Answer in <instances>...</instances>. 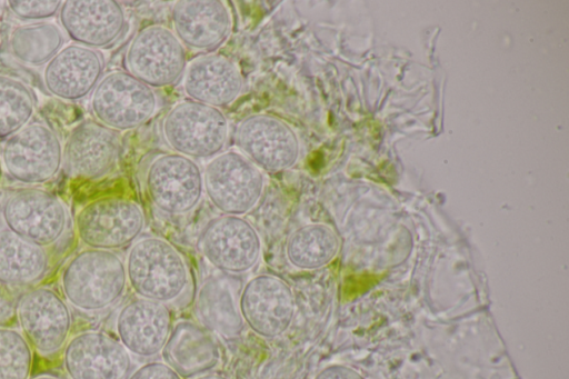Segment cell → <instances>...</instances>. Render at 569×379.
<instances>
[{"label": "cell", "mask_w": 569, "mask_h": 379, "mask_svg": "<svg viewBox=\"0 0 569 379\" xmlns=\"http://www.w3.org/2000/svg\"><path fill=\"white\" fill-rule=\"evenodd\" d=\"M60 283L73 307L88 312L104 310L126 292V265L113 251L87 248L66 263Z\"/></svg>", "instance_id": "1"}, {"label": "cell", "mask_w": 569, "mask_h": 379, "mask_svg": "<svg viewBox=\"0 0 569 379\" xmlns=\"http://www.w3.org/2000/svg\"><path fill=\"white\" fill-rule=\"evenodd\" d=\"M124 265L130 288L143 299L172 302L189 286V271L183 257L173 245L159 237L136 241Z\"/></svg>", "instance_id": "2"}, {"label": "cell", "mask_w": 569, "mask_h": 379, "mask_svg": "<svg viewBox=\"0 0 569 379\" xmlns=\"http://www.w3.org/2000/svg\"><path fill=\"white\" fill-rule=\"evenodd\" d=\"M162 132L176 153L191 159L213 158L227 143L229 124L219 108L187 99L168 111Z\"/></svg>", "instance_id": "3"}, {"label": "cell", "mask_w": 569, "mask_h": 379, "mask_svg": "<svg viewBox=\"0 0 569 379\" xmlns=\"http://www.w3.org/2000/svg\"><path fill=\"white\" fill-rule=\"evenodd\" d=\"M266 186L263 171L240 151L221 152L206 164L203 188L223 215L243 216L260 201Z\"/></svg>", "instance_id": "4"}, {"label": "cell", "mask_w": 569, "mask_h": 379, "mask_svg": "<svg viewBox=\"0 0 569 379\" xmlns=\"http://www.w3.org/2000/svg\"><path fill=\"white\" fill-rule=\"evenodd\" d=\"M144 223L141 207L118 196L89 201L74 218L78 239L87 248L110 251L131 245L143 231Z\"/></svg>", "instance_id": "5"}, {"label": "cell", "mask_w": 569, "mask_h": 379, "mask_svg": "<svg viewBox=\"0 0 569 379\" xmlns=\"http://www.w3.org/2000/svg\"><path fill=\"white\" fill-rule=\"evenodd\" d=\"M91 110L100 123L119 132L139 128L157 110L154 90L128 71L103 76L91 94Z\"/></svg>", "instance_id": "6"}, {"label": "cell", "mask_w": 569, "mask_h": 379, "mask_svg": "<svg viewBox=\"0 0 569 379\" xmlns=\"http://www.w3.org/2000/svg\"><path fill=\"white\" fill-rule=\"evenodd\" d=\"M124 62L130 74L152 89L176 84L188 64L186 47L162 24L139 30L130 41Z\"/></svg>", "instance_id": "7"}, {"label": "cell", "mask_w": 569, "mask_h": 379, "mask_svg": "<svg viewBox=\"0 0 569 379\" xmlns=\"http://www.w3.org/2000/svg\"><path fill=\"white\" fill-rule=\"evenodd\" d=\"M198 248L216 269L240 275L258 263L262 242L257 229L242 216L222 215L202 228Z\"/></svg>", "instance_id": "8"}, {"label": "cell", "mask_w": 569, "mask_h": 379, "mask_svg": "<svg viewBox=\"0 0 569 379\" xmlns=\"http://www.w3.org/2000/svg\"><path fill=\"white\" fill-rule=\"evenodd\" d=\"M6 228L40 247L56 243L68 227V212L53 193L39 188H21L2 206Z\"/></svg>", "instance_id": "9"}, {"label": "cell", "mask_w": 569, "mask_h": 379, "mask_svg": "<svg viewBox=\"0 0 569 379\" xmlns=\"http://www.w3.org/2000/svg\"><path fill=\"white\" fill-rule=\"evenodd\" d=\"M62 144L47 124L31 122L6 139L2 161L14 180L27 184L44 183L62 166Z\"/></svg>", "instance_id": "10"}, {"label": "cell", "mask_w": 569, "mask_h": 379, "mask_svg": "<svg viewBox=\"0 0 569 379\" xmlns=\"http://www.w3.org/2000/svg\"><path fill=\"white\" fill-rule=\"evenodd\" d=\"M146 188L160 211L180 216L192 211L201 201L203 171L191 158L171 152L158 156L148 167Z\"/></svg>", "instance_id": "11"}, {"label": "cell", "mask_w": 569, "mask_h": 379, "mask_svg": "<svg viewBox=\"0 0 569 379\" xmlns=\"http://www.w3.org/2000/svg\"><path fill=\"white\" fill-rule=\"evenodd\" d=\"M238 308L251 331L271 339L280 337L291 327L296 300L291 287L284 280L270 273H259L243 286Z\"/></svg>", "instance_id": "12"}, {"label": "cell", "mask_w": 569, "mask_h": 379, "mask_svg": "<svg viewBox=\"0 0 569 379\" xmlns=\"http://www.w3.org/2000/svg\"><path fill=\"white\" fill-rule=\"evenodd\" d=\"M17 319L21 333L41 356L60 351L69 340L72 318L64 299L53 289L38 287L18 301Z\"/></svg>", "instance_id": "13"}, {"label": "cell", "mask_w": 569, "mask_h": 379, "mask_svg": "<svg viewBox=\"0 0 569 379\" xmlns=\"http://www.w3.org/2000/svg\"><path fill=\"white\" fill-rule=\"evenodd\" d=\"M236 141L241 153L262 171H284L299 160L297 133L289 123L273 114L246 117L237 128Z\"/></svg>", "instance_id": "14"}, {"label": "cell", "mask_w": 569, "mask_h": 379, "mask_svg": "<svg viewBox=\"0 0 569 379\" xmlns=\"http://www.w3.org/2000/svg\"><path fill=\"white\" fill-rule=\"evenodd\" d=\"M131 366L129 351L102 331L79 332L63 347V367L70 379H127Z\"/></svg>", "instance_id": "15"}, {"label": "cell", "mask_w": 569, "mask_h": 379, "mask_svg": "<svg viewBox=\"0 0 569 379\" xmlns=\"http://www.w3.org/2000/svg\"><path fill=\"white\" fill-rule=\"evenodd\" d=\"M120 151L119 132L97 120H84L70 132L62 149V164L73 177L94 180L114 168Z\"/></svg>", "instance_id": "16"}, {"label": "cell", "mask_w": 569, "mask_h": 379, "mask_svg": "<svg viewBox=\"0 0 569 379\" xmlns=\"http://www.w3.org/2000/svg\"><path fill=\"white\" fill-rule=\"evenodd\" d=\"M59 16L67 34L92 49L113 43L127 26L124 10L114 0H67Z\"/></svg>", "instance_id": "17"}, {"label": "cell", "mask_w": 569, "mask_h": 379, "mask_svg": "<svg viewBox=\"0 0 569 379\" xmlns=\"http://www.w3.org/2000/svg\"><path fill=\"white\" fill-rule=\"evenodd\" d=\"M172 325L166 303L140 297L123 305L116 318L119 341L129 353L142 358L162 351Z\"/></svg>", "instance_id": "18"}, {"label": "cell", "mask_w": 569, "mask_h": 379, "mask_svg": "<svg viewBox=\"0 0 569 379\" xmlns=\"http://www.w3.org/2000/svg\"><path fill=\"white\" fill-rule=\"evenodd\" d=\"M103 58L78 43L63 47L44 67L43 81L52 96L79 100L93 91L103 74Z\"/></svg>", "instance_id": "19"}, {"label": "cell", "mask_w": 569, "mask_h": 379, "mask_svg": "<svg viewBox=\"0 0 569 379\" xmlns=\"http://www.w3.org/2000/svg\"><path fill=\"white\" fill-rule=\"evenodd\" d=\"M243 84L238 66L218 53L194 58L183 73V90L189 99L219 109L234 102Z\"/></svg>", "instance_id": "20"}, {"label": "cell", "mask_w": 569, "mask_h": 379, "mask_svg": "<svg viewBox=\"0 0 569 379\" xmlns=\"http://www.w3.org/2000/svg\"><path fill=\"white\" fill-rule=\"evenodd\" d=\"M161 353L163 362L182 379H193L211 372L221 358L211 331L201 323L187 319L172 325Z\"/></svg>", "instance_id": "21"}, {"label": "cell", "mask_w": 569, "mask_h": 379, "mask_svg": "<svg viewBox=\"0 0 569 379\" xmlns=\"http://www.w3.org/2000/svg\"><path fill=\"white\" fill-rule=\"evenodd\" d=\"M174 34L194 50H211L221 44L231 30V14L220 0H180L172 8Z\"/></svg>", "instance_id": "22"}, {"label": "cell", "mask_w": 569, "mask_h": 379, "mask_svg": "<svg viewBox=\"0 0 569 379\" xmlns=\"http://www.w3.org/2000/svg\"><path fill=\"white\" fill-rule=\"evenodd\" d=\"M49 269L43 247L32 243L8 228L0 229V283L28 286L41 280Z\"/></svg>", "instance_id": "23"}, {"label": "cell", "mask_w": 569, "mask_h": 379, "mask_svg": "<svg viewBox=\"0 0 569 379\" xmlns=\"http://www.w3.org/2000/svg\"><path fill=\"white\" fill-rule=\"evenodd\" d=\"M196 311L201 325L211 332L234 338L243 331L238 302L229 286L217 278L208 279L200 287Z\"/></svg>", "instance_id": "24"}, {"label": "cell", "mask_w": 569, "mask_h": 379, "mask_svg": "<svg viewBox=\"0 0 569 379\" xmlns=\"http://www.w3.org/2000/svg\"><path fill=\"white\" fill-rule=\"evenodd\" d=\"M339 250L336 232L323 223H308L293 230L286 241V258L299 270H318L329 265Z\"/></svg>", "instance_id": "25"}, {"label": "cell", "mask_w": 569, "mask_h": 379, "mask_svg": "<svg viewBox=\"0 0 569 379\" xmlns=\"http://www.w3.org/2000/svg\"><path fill=\"white\" fill-rule=\"evenodd\" d=\"M63 43L61 28L48 21L18 26L9 37L13 57L30 66L47 64L62 49Z\"/></svg>", "instance_id": "26"}, {"label": "cell", "mask_w": 569, "mask_h": 379, "mask_svg": "<svg viewBox=\"0 0 569 379\" xmlns=\"http://www.w3.org/2000/svg\"><path fill=\"white\" fill-rule=\"evenodd\" d=\"M34 110L32 90L20 79L0 73V139L27 126Z\"/></svg>", "instance_id": "27"}, {"label": "cell", "mask_w": 569, "mask_h": 379, "mask_svg": "<svg viewBox=\"0 0 569 379\" xmlns=\"http://www.w3.org/2000/svg\"><path fill=\"white\" fill-rule=\"evenodd\" d=\"M32 361V348L23 335L0 327V379H29Z\"/></svg>", "instance_id": "28"}, {"label": "cell", "mask_w": 569, "mask_h": 379, "mask_svg": "<svg viewBox=\"0 0 569 379\" xmlns=\"http://www.w3.org/2000/svg\"><path fill=\"white\" fill-rule=\"evenodd\" d=\"M9 9L21 20H44L56 16L62 6L60 0H9Z\"/></svg>", "instance_id": "29"}, {"label": "cell", "mask_w": 569, "mask_h": 379, "mask_svg": "<svg viewBox=\"0 0 569 379\" xmlns=\"http://www.w3.org/2000/svg\"><path fill=\"white\" fill-rule=\"evenodd\" d=\"M127 379H182L172 368L163 361H150L133 372Z\"/></svg>", "instance_id": "30"}, {"label": "cell", "mask_w": 569, "mask_h": 379, "mask_svg": "<svg viewBox=\"0 0 569 379\" xmlns=\"http://www.w3.org/2000/svg\"><path fill=\"white\" fill-rule=\"evenodd\" d=\"M313 379H362L358 372L351 368L332 365L323 368Z\"/></svg>", "instance_id": "31"}, {"label": "cell", "mask_w": 569, "mask_h": 379, "mask_svg": "<svg viewBox=\"0 0 569 379\" xmlns=\"http://www.w3.org/2000/svg\"><path fill=\"white\" fill-rule=\"evenodd\" d=\"M193 379H229V378H227L220 373L209 372V373L196 377Z\"/></svg>", "instance_id": "32"}, {"label": "cell", "mask_w": 569, "mask_h": 379, "mask_svg": "<svg viewBox=\"0 0 569 379\" xmlns=\"http://www.w3.org/2000/svg\"><path fill=\"white\" fill-rule=\"evenodd\" d=\"M31 379H60V378H57V377H53V376H38V377H34V378H31Z\"/></svg>", "instance_id": "33"}, {"label": "cell", "mask_w": 569, "mask_h": 379, "mask_svg": "<svg viewBox=\"0 0 569 379\" xmlns=\"http://www.w3.org/2000/svg\"><path fill=\"white\" fill-rule=\"evenodd\" d=\"M0 7H1V1H0Z\"/></svg>", "instance_id": "34"}]
</instances>
